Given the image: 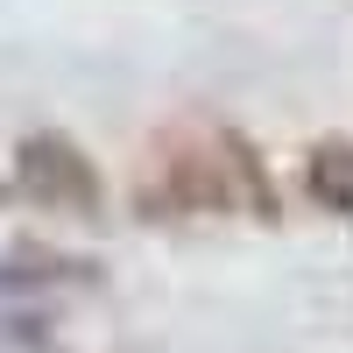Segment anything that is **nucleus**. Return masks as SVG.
I'll return each instance as SVG.
<instances>
[{
  "label": "nucleus",
  "mask_w": 353,
  "mask_h": 353,
  "mask_svg": "<svg viewBox=\"0 0 353 353\" xmlns=\"http://www.w3.org/2000/svg\"><path fill=\"white\" fill-rule=\"evenodd\" d=\"M14 184L36 205H50V212H78V219L99 212V170L64 134H28L14 149Z\"/></svg>",
  "instance_id": "f257e3e1"
},
{
  "label": "nucleus",
  "mask_w": 353,
  "mask_h": 353,
  "mask_svg": "<svg viewBox=\"0 0 353 353\" xmlns=\"http://www.w3.org/2000/svg\"><path fill=\"white\" fill-rule=\"evenodd\" d=\"M304 191H311V205L353 219V141H318L304 156Z\"/></svg>",
  "instance_id": "f03ea898"
}]
</instances>
